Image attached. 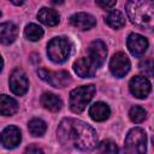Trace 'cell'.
Returning a JSON list of instances; mask_svg holds the SVG:
<instances>
[{
	"label": "cell",
	"mask_w": 154,
	"mask_h": 154,
	"mask_svg": "<svg viewBox=\"0 0 154 154\" xmlns=\"http://www.w3.org/2000/svg\"><path fill=\"white\" fill-rule=\"evenodd\" d=\"M58 140L63 146L73 147L81 150H93L97 146L96 131L85 122L65 118L57 130Z\"/></svg>",
	"instance_id": "obj_1"
},
{
	"label": "cell",
	"mask_w": 154,
	"mask_h": 154,
	"mask_svg": "<svg viewBox=\"0 0 154 154\" xmlns=\"http://www.w3.org/2000/svg\"><path fill=\"white\" fill-rule=\"evenodd\" d=\"M126 13L131 22L141 28H150L154 18V4L146 0L128 1L125 5Z\"/></svg>",
	"instance_id": "obj_2"
},
{
	"label": "cell",
	"mask_w": 154,
	"mask_h": 154,
	"mask_svg": "<svg viewBox=\"0 0 154 154\" xmlns=\"http://www.w3.org/2000/svg\"><path fill=\"white\" fill-rule=\"evenodd\" d=\"M71 51H72L71 41L64 36L52 38L47 46L48 58L57 64H61L66 61L71 54Z\"/></svg>",
	"instance_id": "obj_3"
},
{
	"label": "cell",
	"mask_w": 154,
	"mask_h": 154,
	"mask_svg": "<svg viewBox=\"0 0 154 154\" xmlns=\"http://www.w3.org/2000/svg\"><path fill=\"white\" fill-rule=\"evenodd\" d=\"M95 91H96V89L93 84L82 85V87H77L76 89H73L70 93V100H69L71 111L73 113L83 112L84 108L87 107V105L93 99Z\"/></svg>",
	"instance_id": "obj_4"
},
{
	"label": "cell",
	"mask_w": 154,
	"mask_h": 154,
	"mask_svg": "<svg viewBox=\"0 0 154 154\" xmlns=\"http://www.w3.org/2000/svg\"><path fill=\"white\" fill-rule=\"evenodd\" d=\"M125 148L130 154H146L147 135L141 128L131 129L125 138Z\"/></svg>",
	"instance_id": "obj_5"
},
{
	"label": "cell",
	"mask_w": 154,
	"mask_h": 154,
	"mask_svg": "<svg viewBox=\"0 0 154 154\" xmlns=\"http://www.w3.org/2000/svg\"><path fill=\"white\" fill-rule=\"evenodd\" d=\"M37 75L40 78L54 88H64L70 84L71 78L66 71H49L47 69H38Z\"/></svg>",
	"instance_id": "obj_6"
},
{
	"label": "cell",
	"mask_w": 154,
	"mask_h": 154,
	"mask_svg": "<svg viewBox=\"0 0 154 154\" xmlns=\"http://www.w3.org/2000/svg\"><path fill=\"white\" fill-rule=\"evenodd\" d=\"M29 81L25 72L22 69H16L10 76V89L13 94L22 96L28 91Z\"/></svg>",
	"instance_id": "obj_7"
},
{
	"label": "cell",
	"mask_w": 154,
	"mask_h": 154,
	"mask_svg": "<svg viewBox=\"0 0 154 154\" xmlns=\"http://www.w3.org/2000/svg\"><path fill=\"white\" fill-rule=\"evenodd\" d=\"M88 53H89L88 59L91 61V64L95 66V69H99L103 65V63L106 60V55H107L106 45L101 40H95L89 45Z\"/></svg>",
	"instance_id": "obj_8"
},
{
	"label": "cell",
	"mask_w": 154,
	"mask_h": 154,
	"mask_svg": "<svg viewBox=\"0 0 154 154\" xmlns=\"http://www.w3.org/2000/svg\"><path fill=\"white\" fill-rule=\"evenodd\" d=\"M109 70H111L113 76H116L118 78L124 77L129 72V70H130V60L126 57V54H124L122 52L116 53L111 58Z\"/></svg>",
	"instance_id": "obj_9"
},
{
	"label": "cell",
	"mask_w": 154,
	"mask_h": 154,
	"mask_svg": "<svg viewBox=\"0 0 154 154\" xmlns=\"http://www.w3.org/2000/svg\"><path fill=\"white\" fill-rule=\"evenodd\" d=\"M129 89L134 96L137 99H144L150 93L152 85L149 79L146 76H135L130 79Z\"/></svg>",
	"instance_id": "obj_10"
},
{
	"label": "cell",
	"mask_w": 154,
	"mask_h": 154,
	"mask_svg": "<svg viewBox=\"0 0 154 154\" xmlns=\"http://www.w3.org/2000/svg\"><path fill=\"white\" fill-rule=\"evenodd\" d=\"M20 140H22L20 130L14 125L6 126L0 134V142L7 149L16 148L20 143Z\"/></svg>",
	"instance_id": "obj_11"
},
{
	"label": "cell",
	"mask_w": 154,
	"mask_h": 154,
	"mask_svg": "<svg viewBox=\"0 0 154 154\" xmlns=\"http://www.w3.org/2000/svg\"><path fill=\"white\" fill-rule=\"evenodd\" d=\"M130 53L135 57H142L148 48V40L140 34H130L126 41Z\"/></svg>",
	"instance_id": "obj_12"
},
{
	"label": "cell",
	"mask_w": 154,
	"mask_h": 154,
	"mask_svg": "<svg viewBox=\"0 0 154 154\" xmlns=\"http://www.w3.org/2000/svg\"><path fill=\"white\" fill-rule=\"evenodd\" d=\"M70 23L79 30H89L93 26H95L96 19L94 16H91L89 13L79 12V13H75L73 16H71Z\"/></svg>",
	"instance_id": "obj_13"
},
{
	"label": "cell",
	"mask_w": 154,
	"mask_h": 154,
	"mask_svg": "<svg viewBox=\"0 0 154 154\" xmlns=\"http://www.w3.org/2000/svg\"><path fill=\"white\" fill-rule=\"evenodd\" d=\"M75 72L82 78H90L95 75L96 69L88 58H79L73 64Z\"/></svg>",
	"instance_id": "obj_14"
},
{
	"label": "cell",
	"mask_w": 154,
	"mask_h": 154,
	"mask_svg": "<svg viewBox=\"0 0 154 154\" xmlns=\"http://www.w3.org/2000/svg\"><path fill=\"white\" fill-rule=\"evenodd\" d=\"M17 35H18V29L16 24L11 22L0 24V43L10 45L17 38Z\"/></svg>",
	"instance_id": "obj_15"
},
{
	"label": "cell",
	"mask_w": 154,
	"mask_h": 154,
	"mask_svg": "<svg viewBox=\"0 0 154 154\" xmlns=\"http://www.w3.org/2000/svg\"><path fill=\"white\" fill-rule=\"evenodd\" d=\"M111 114V109L107 103L105 102H95L89 108V116L95 122H103Z\"/></svg>",
	"instance_id": "obj_16"
},
{
	"label": "cell",
	"mask_w": 154,
	"mask_h": 154,
	"mask_svg": "<svg viewBox=\"0 0 154 154\" xmlns=\"http://www.w3.org/2000/svg\"><path fill=\"white\" fill-rule=\"evenodd\" d=\"M37 18L41 23H43L45 25L48 26H54L59 23V13L53 10V8H48V7H42L38 13H37Z\"/></svg>",
	"instance_id": "obj_17"
},
{
	"label": "cell",
	"mask_w": 154,
	"mask_h": 154,
	"mask_svg": "<svg viewBox=\"0 0 154 154\" xmlns=\"http://www.w3.org/2000/svg\"><path fill=\"white\" fill-rule=\"evenodd\" d=\"M41 105L51 112H58L63 107V101L58 95L53 93H45L41 96Z\"/></svg>",
	"instance_id": "obj_18"
},
{
	"label": "cell",
	"mask_w": 154,
	"mask_h": 154,
	"mask_svg": "<svg viewBox=\"0 0 154 154\" xmlns=\"http://www.w3.org/2000/svg\"><path fill=\"white\" fill-rule=\"evenodd\" d=\"M18 111L17 101L8 95H0V114L13 116Z\"/></svg>",
	"instance_id": "obj_19"
},
{
	"label": "cell",
	"mask_w": 154,
	"mask_h": 154,
	"mask_svg": "<svg viewBox=\"0 0 154 154\" xmlns=\"http://www.w3.org/2000/svg\"><path fill=\"white\" fill-rule=\"evenodd\" d=\"M105 22L113 29H120L125 25V18L119 10H111L105 17Z\"/></svg>",
	"instance_id": "obj_20"
},
{
	"label": "cell",
	"mask_w": 154,
	"mask_h": 154,
	"mask_svg": "<svg viewBox=\"0 0 154 154\" xmlns=\"http://www.w3.org/2000/svg\"><path fill=\"white\" fill-rule=\"evenodd\" d=\"M24 35L30 41H38L43 36V29L37 24H28L24 29Z\"/></svg>",
	"instance_id": "obj_21"
},
{
	"label": "cell",
	"mask_w": 154,
	"mask_h": 154,
	"mask_svg": "<svg viewBox=\"0 0 154 154\" xmlns=\"http://www.w3.org/2000/svg\"><path fill=\"white\" fill-rule=\"evenodd\" d=\"M28 128H29V131H30V134L32 135V136H42L45 132H46V130H47V125H46V123L42 120V119H38V118H34V119H31L30 122H29V125H28Z\"/></svg>",
	"instance_id": "obj_22"
},
{
	"label": "cell",
	"mask_w": 154,
	"mask_h": 154,
	"mask_svg": "<svg viewBox=\"0 0 154 154\" xmlns=\"http://www.w3.org/2000/svg\"><path fill=\"white\" fill-rule=\"evenodd\" d=\"M129 117L134 123H142L147 118V111L141 106H132L129 111Z\"/></svg>",
	"instance_id": "obj_23"
},
{
	"label": "cell",
	"mask_w": 154,
	"mask_h": 154,
	"mask_svg": "<svg viewBox=\"0 0 154 154\" xmlns=\"http://www.w3.org/2000/svg\"><path fill=\"white\" fill-rule=\"evenodd\" d=\"M100 154H118V147L112 140H103L99 144Z\"/></svg>",
	"instance_id": "obj_24"
},
{
	"label": "cell",
	"mask_w": 154,
	"mask_h": 154,
	"mask_svg": "<svg viewBox=\"0 0 154 154\" xmlns=\"http://www.w3.org/2000/svg\"><path fill=\"white\" fill-rule=\"evenodd\" d=\"M141 70L144 72V75L152 76L153 75V61L152 60H144L140 64Z\"/></svg>",
	"instance_id": "obj_25"
},
{
	"label": "cell",
	"mask_w": 154,
	"mask_h": 154,
	"mask_svg": "<svg viewBox=\"0 0 154 154\" xmlns=\"http://www.w3.org/2000/svg\"><path fill=\"white\" fill-rule=\"evenodd\" d=\"M23 154H45V153H43V150H42L41 148H38L37 146L31 144V146H29V147L25 148V150H24Z\"/></svg>",
	"instance_id": "obj_26"
},
{
	"label": "cell",
	"mask_w": 154,
	"mask_h": 154,
	"mask_svg": "<svg viewBox=\"0 0 154 154\" xmlns=\"http://www.w3.org/2000/svg\"><path fill=\"white\" fill-rule=\"evenodd\" d=\"M117 1H96V5L102 7L103 10H112L116 6Z\"/></svg>",
	"instance_id": "obj_27"
},
{
	"label": "cell",
	"mask_w": 154,
	"mask_h": 154,
	"mask_svg": "<svg viewBox=\"0 0 154 154\" xmlns=\"http://www.w3.org/2000/svg\"><path fill=\"white\" fill-rule=\"evenodd\" d=\"M2 66H4V60H2V58H1V55H0V71L2 70Z\"/></svg>",
	"instance_id": "obj_28"
},
{
	"label": "cell",
	"mask_w": 154,
	"mask_h": 154,
	"mask_svg": "<svg viewBox=\"0 0 154 154\" xmlns=\"http://www.w3.org/2000/svg\"><path fill=\"white\" fill-rule=\"evenodd\" d=\"M0 17H1V11H0Z\"/></svg>",
	"instance_id": "obj_29"
}]
</instances>
